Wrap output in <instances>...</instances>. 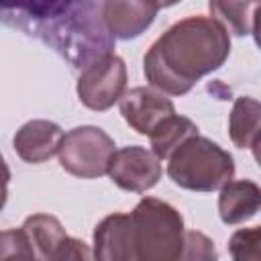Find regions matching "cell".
I'll return each instance as SVG.
<instances>
[{
  "instance_id": "1",
  "label": "cell",
  "mask_w": 261,
  "mask_h": 261,
  "mask_svg": "<svg viewBox=\"0 0 261 261\" xmlns=\"http://www.w3.org/2000/svg\"><path fill=\"white\" fill-rule=\"evenodd\" d=\"M230 55V37L212 16L173 22L145 53L143 73L165 96L188 94L198 80L216 71Z\"/></svg>"
},
{
  "instance_id": "2",
  "label": "cell",
  "mask_w": 261,
  "mask_h": 261,
  "mask_svg": "<svg viewBox=\"0 0 261 261\" xmlns=\"http://www.w3.org/2000/svg\"><path fill=\"white\" fill-rule=\"evenodd\" d=\"M167 175L184 190L214 192L232 179L234 159L212 139L194 135L167 157Z\"/></svg>"
},
{
  "instance_id": "3",
  "label": "cell",
  "mask_w": 261,
  "mask_h": 261,
  "mask_svg": "<svg viewBox=\"0 0 261 261\" xmlns=\"http://www.w3.org/2000/svg\"><path fill=\"white\" fill-rule=\"evenodd\" d=\"M137 261H175L184 249V216L159 198H143L130 212Z\"/></svg>"
},
{
  "instance_id": "4",
  "label": "cell",
  "mask_w": 261,
  "mask_h": 261,
  "mask_svg": "<svg viewBox=\"0 0 261 261\" xmlns=\"http://www.w3.org/2000/svg\"><path fill=\"white\" fill-rule=\"evenodd\" d=\"M114 149V139L106 130L94 124H84L63 133L57 155L61 167L69 175L96 179L106 175Z\"/></svg>"
},
{
  "instance_id": "5",
  "label": "cell",
  "mask_w": 261,
  "mask_h": 261,
  "mask_svg": "<svg viewBox=\"0 0 261 261\" xmlns=\"http://www.w3.org/2000/svg\"><path fill=\"white\" fill-rule=\"evenodd\" d=\"M126 90V65L114 53H104L90 61L77 77L80 102L96 112L112 108Z\"/></svg>"
},
{
  "instance_id": "6",
  "label": "cell",
  "mask_w": 261,
  "mask_h": 261,
  "mask_svg": "<svg viewBox=\"0 0 261 261\" xmlns=\"http://www.w3.org/2000/svg\"><path fill=\"white\" fill-rule=\"evenodd\" d=\"M108 177L124 192L145 194L161 179V159L147 147L130 145L114 149L108 163Z\"/></svg>"
},
{
  "instance_id": "7",
  "label": "cell",
  "mask_w": 261,
  "mask_h": 261,
  "mask_svg": "<svg viewBox=\"0 0 261 261\" xmlns=\"http://www.w3.org/2000/svg\"><path fill=\"white\" fill-rule=\"evenodd\" d=\"M120 114L124 122L137 130L139 135L149 137V133L169 114L175 112L173 102L159 90L137 86L130 90H124V94L118 100Z\"/></svg>"
},
{
  "instance_id": "8",
  "label": "cell",
  "mask_w": 261,
  "mask_h": 261,
  "mask_svg": "<svg viewBox=\"0 0 261 261\" xmlns=\"http://www.w3.org/2000/svg\"><path fill=\"white\" fill-rule=\"evenodd\" d=\"M159 6L155 0H104L102 24L114 39H135L143 35L155 20Z\"/></svg>"
},
{
  "instance_id": "9",
  "label": "cell",
  "mask_w": 261,
  "mask_h": 261,
  "mask_svg": "<svg viewBox=\"0 0 261 261\" xmlns=\"http://www.w3.org/2000/svg\"><path fill=\"white\" fill-rule=\"evenodd\" d=\"M92 257L100 261H137L130 214L112 212L96 224Z\"/></svg>"
},
{
  "instance_id": "10",
  "label": "cell",
  "mask_w": 261,
  "mask_h": 261,
  "mask_svg": "<svg viewBox=\"0 0 261 261\" xmlns=\"http://www.w3.org/2000/svg\"><path fill=\"white\" fill-rule=\"evenodd\" d=\"M61 139H63V130L57 122L45 120V118H35V120L24 122L16 130L12 145H14L16 155L24 163L37 165V163H45L57 155Z\"/></svg>"
},
{
  "instance_id": "11",
  "label": "cell",
  "mask_w": 261,
  "mask_h": 261,
  "mask_svg": "<svg viewBox=\"0 0 261 261\" xmlns=\"http://www.w3.org/2000/svg\"><path fill=\"white\" fill-rule=\"evenodd\" d=\"M261 206V188L253 179H230L220 188L218 214L224 224L251 220Z\"/></svg>"
},
{
  "instance_id": "12",
  "label": "cell",
  "mask_w": 261,
  "mask_h": 261,
  "mask_svg": "<svg viewBox=\"0 0 261 261\" xmlns=\"http://www.w3.org/2000/svg\"><path fill=\"white\" fill-rule=\"evenodd\" d=\"M210 16L220 22L226 33L247 37L257 33L259 0H208Z\"/></svg>"
},
{
  "instance_id": "13",
  "label": "cell",
  "mask_w": 261,
  "mask_h": 261,
  "mask_svg": "<svg viewBox=\"0 0 261 261\" xmlns=\"http://www.w3.org/2000/svg\"><path fill=\"white\" fill-rule=\"evenodd\" d=\"M259 114L261 106L251 96H241L234 100L232 110L228 114V135L234 147L251 149L257 153L259 145Z\"/></svg>"
},
{
  "instance_id": "14",
  "label": "cell",
  "mask_w": 261,
  "mask_h": 261,
  "mask_svg": "<svg viewBox=\"0 0 261 261\" xmlns=\"http://www.w3.org/2000/svg\"><path fill=\"white\" fill-rule=\"evenodd\" d=\"M22 230L27 232V239L35 251V259H45V261H53L55 251L59 249L61 241L67 237L63 224L55 216L45 212L31 214L22 222Z\"/></svg>"
},
{
  "instance_id": "15",
  "label": "cell",
  "mask_w": 261,
  "mask_h": 261,
  "mask_svg": "<svg viewBox=\"0 0 261 261\" xmlns=\"http://www.w3.org/2000/svg\"><path fill=\"white\" fill-rule=\"evenodd\" d=\"M198 135V126L194 120H190L188 116H181L177 112L169 114L167 118H163L151 133H149V141H151V151L159 157V159H167L186 139Z\"/></svg>"
},
{
  "instance_id": "16",
  "label": "cell",
  "mask_w": 261,
  "mask_h": 261,
  "mask_svg": "<svg viewBox=\"0 0 261 261\" xmlns=\"http://www.w3.org/2000/svg\"><path fill=\"white\" fill-rule=\"evenodd\" d=\"M261 228H239L228 241V253L237 261H259L261 259Z\"/></svg>"
},
{
  "instance_id": "17",
  "label": "cell",
  "mask_w": 261,
  "mask_h": 261,
  "mask_svg": "<svg viewBox=\"0 0 261 261\" xmlns=\"http://www.w3.org/2000/svg\"><path fill=\"white\" fill-rule=\"evenodd\" d=\"M4 259H35V251L22 226L0 230V261Z\"/></svg>"
},
{
  "instance_id": "18",
  "label": "cell",
  "mask_w": 261,
  "mask_h": 261,
  "mask_svg": "<svg viewBox=\"0 0 261 261\" xmlns=\"http://www.w3.org/2000/svg\"><path fill=\"white\" fill-rule=\"evenodd\" d=\"M179 259H196V261H208L216 259L214 243L198 230H186L184 232V249Z\"/></svg>"
},
{
  "instance_id": "19",
  "label": "cell",
  "mask_w": 261,
  "mask_h": 261,
  "mask_svg": "<svg viewBox=\"0 0 261 261\" xmlns=\"http://www.w3.org/2000/svg\"><path fill=\"white\" fill-rule=\"evenodd\" d=\"M69 0H0L2 8H24L35 16H57L67 8Z\"/></svg>"
},
{
  "instance_id": "20",
  "label": "cell",
  "mask_w": 261,
  "mask_h": 261,
  "mask_svg": "<svg viewBox=\"0 0 261 261\" xmlns=\"http://www.w3.org/2000/svg\"><path fill=\"white\" fill-rule=\"evenodd\" d=\"M67 259H92V251L90 247L80 241V239H73V237H65L59 245V249L55 251V257L53 261H67Z\"/></svg>"
},
{
  "instance_id": "21",
  "label": "cell",
  "mask_w": 261,
  "mask_h": 261,
  "mask_svg": "<svg viewBox=\"0 0 261 261\" xmlns=\"http://www.w3.org/2000/svg\"><path fill=\"white\" fill-rule=\"evenodd\" d=\"M8 181H10V169L0 153V210L6 206V200H8Z\"/></svg>"
},
{
  "instance_id": "22",
  "label": "cell",
  "mask_w": 261,
  "mask_h": 261,
  "mask_svg": "<svg viewBox=\"0 0 261 261\" xmlns=\"http://www.w3.org/2000/svg\"><path fill=\"white\" fill-rule=\"evenodd\" d=\"M155 2H157L159 8H169V6H175V4L181 2V0H155Z\"/></svg>"
}]
</instances>
